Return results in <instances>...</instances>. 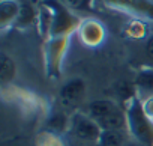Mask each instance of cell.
I'll use <instances>...</instances> for the list:
<instances>
[{"instance_id":"3","label":"cell","mask_w":153,"mask_h":146,"mask_svg":"<svg viewBox=\"0 0 153 146\" xmlns=\"http://www.w3.org/2000/svg\"><path fill=\"white\" fill-rule=\"evenodd\" d=\"M76 134H78V137L86 139V140L95 139L98 136V127L93 122L83 119V121H80L78 124H76Z\"/></svg>"},{"instance_id":"11","label":"cell","mask_w":153,"mask_h":146,"mask_svg":"<svg viewBox=\"0 0 153 146\" xmlns=\"http://www.w3.org/2000/svg\"><path fill=\"white\" fill-rule=\"evenodd\" d=\"M147 53H149V56L153 59V38L149 41V45H147Z\"/></svg>"},{"instance_id":"1","label":"cell","mask_w":153,"mask_h":146,"mask_svg":"<svg viewBox=\"0 0 153 146\" xmlns=\"http://www.w3.org/2000/svg\"><path fill=\"white\" fill-rule=\"evenodd\" d=\"M84 92V85L81 80H74L71 83H68L63 89H62V101L66 106H74L75 103H78L80 98L83 97Z\"/></svg>"},{"instance_id":"7","label":"cell","mask_w":153,"mask_h":146,"mask_svg":"<svg viewBox=\"0 0 153 146\" xmlns=\"http://www.w3.org/2000/svg\"><path fill=\"white\" fill-rule=\"evenodd\" d=\"M120 136L114 131H107L102 136V146H119L120 145Z\"/></svg>"},{"instance_id":"5","label":"cell","mask_w":153,"mask_h":146,"mask_svg":"<svg viewBox=\"0 0 153 146\" xmlns=\"http://www.w3.org/2000/svg\"><path fill=\"white\" fill-rule=\"evenodd\" d=\"M101 124L107 128V130H117L123 125V119H122V115L117 112V110H113L110 115H107L105 118L99 119Z\"/></svg>"},{"instance_id":"10","label":"cell","mask_w":153,"mask_h":146,"mask_svg":"<svg viewBox=\"0 0 153 146\" xmlns=\"http://www.w3.org/2000/svg\"><path fill=\"white\" fill-rule=\"evenodd\" d=\"M65 2L69 3L71 6H80V5L84 2V0H65Z\"/></svg>"},{"instance_id":"4","label":"cell","mask_w":153,"mask_h":146,"mask_svg":"<svg viewBox=\"0 0 153 146\" xmlns=\"http://www.w3.org/2000/svg\"><path fill=\"white\" fill-rule=\"evenodd\" d=\"M113 110H116V109H114L113 104L108 103V101H96V103H93V104L90 106V112H92V115H93L96 119L105 118V116L110 115Z\"/></svg>"},{"instance_id":"9","label":"cell","mask_w":153,"mask_h":146,"mask_svg":"<svg viewBox=\"0 0 153 146\" xmlns=\"http://www.w3.org/2000/svg\"><path fill=\"white\" fill-rule=\"evenodd\" d=\"M12 12H14V6H11V8L8 9V3H3V6H2V15H3V20H5L6 17L12 15Z\"/></svg>"},{"instance_id":"2","label":"cell","mask_w":153,"mask_h":146,"mask_svg":"<svg viewBox=\"0 0 153 146\" xmlns=\"http://www.w3.org/2000/svg\"><path fill=\"white\" fill-rule=\"evenodd\" d=\"M131 118H132L131 121H132L134 130H135V133L140 136V139H141V140H146V142H150V139H152V133H150V128H149L147 122L144 121L141 112L137 109L135 112L131 113Z\"/></svg>"},{"instance_id":"6","label":"cell","mask_w":153,"mask_h":146,"mask_svg":"<svg viewBox=\"0 0 153 146\" xmlns=\"http://www.w3.org/2000/svg\"><path fill=\"white\" fill-rule=\"evenodd\" d=\"M2 65H0V74H2V80H9L14 76V62L11 59H8L5 54H2L0 57Z\"/></svg>"},{"instance_id":"8","label":"cell","mask_w":153,"mask_h":146,"mask_svg":"<svg viewBox=\"0 0 153 146\" xmlns=\"http://www.w3.org/2000/svg\"><path fill=\"white\" fill-rule=\"evenodd\" d=\"M138 83L144 88H149L152 89L153 88V74H141L138 77Z\"/></svg>"}]
</instances>
